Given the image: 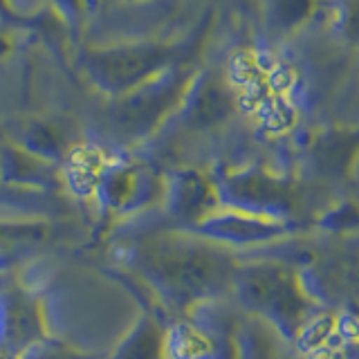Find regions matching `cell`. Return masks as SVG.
<instances>
[{"mask_svg":"<svg viewBox=\"0 0 359 359\" xmlns=\"http://www.w3.org/2000/svg\"><path fill=\"white\" fill-rule=\"evenodd\" d=\"M144 267L168 294L191 301L218 292L233 280V267L227 256L202 247H162L144 256Z\"/></svg>","mask_w":359,"mask_h":359,"instance_id":"obj_1","label":"cell"}]
</instances>
